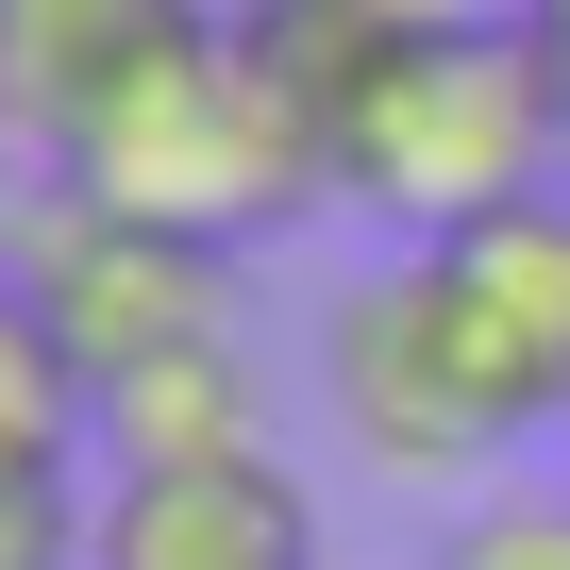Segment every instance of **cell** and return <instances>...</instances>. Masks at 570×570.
Here are the masks:
<instances>
[{
	"label": "cell",
	"mask_w": 570,
	"mask_h": 570,
	"mask_svg": "<svg viewBox=\"0 0 570 570\" xmlns=\"http://www.w3.org/2000/svg\"><path fill=\"white\" fill-rule=\"evenodd\" d=\"M336 420L420 487H453L520 436H570V185L453 218V235H403L353 285L336 303Z\"/></svg>",
	"instance_id": "obj_1"
},
{
	"label": "cell",
	"mask_w": 570,
	"mask_h": 570,
	"mask_svg": "<svg viewBox=\"0 0 570 570\" xmlns=\"http://www.w3.org/2000/svg\"><path fill=\"white\" fill-rule=\"evenodd\" d=\"M68 185H101V202H135L202 252H268V235H303L336 202V68L252 0V18H218L202 51H168L118 101V135Z\"/></svg>",
	"instance_id": "obj_2"
},
{
	"label": "cell",
	"mask_w": 570,
	"mask_h": 570,
	"mask_svg": "<svg viewBox=\"0 0 570 570\" xmlns=\"http://www.w3.org/2000/svg\"><path fill=\"white\" fill-rule=\"evenodd\" d=\"M570 185V68L537 51V18H436V35H370V68L336 85V202L453 235Z\"/></svg>",
	"instance_id": "obj_3"
},
{
	"label": "cell",
	"mask_w": 570,
	"mask_h": 570,
	"mask_svg": "<svg viewBox=\"0 0 570 570\" xmlns=\"http://www.w3.org/2000/svg\"><path fill=\"white\" fill-rule=\"evenodd\" d=\"M218 268L235 252H202V235H168V218H135V202H101V185H35V235H18V285H35V320L85 353V386H135V370H168V353H218L235 320H218Z\"/></svg>",
	"instance_id": "obj_4"
},
{
	"label": "cell",
	"mask_w": 570,
	"mask_h": 570,
	"mask_svg": "<svg viewBox=\"0 0 570 570\" xmlns=\"http://www.w3.org/2000/svg\"><path fill=\"white\" fill-rule=\"evenodd\" d=\"M85 570H336V553H320L303 470H285L268 436H235V453H135V470H101Z\"/></svg>",
	"instance_id": "obj_5"
},
{
	"label": "cell",
	"mask_w": 570,
	"mask_h": 570,
	"mask_svg": "<svg viewBox=\"0 0 570 570\" xmlns=\"http://www.w3.org/2000/svg\"><path fill=\"white\" fill-rule=\"evenodd\" d=\"M202 35H218V0H0V151L85 168L118 101Z\"/></svg>",
	"instance_id": "obj_6"
},
{
	"label": "cell",
	"mask_w": 570,
	"mask_h": 570,
	"mask_svg": "<svg viewBox=\"0 0 570 570\" xmlns=\"http://www.w3.org/2000/svg\"><path fill=\"white\" fill-rule=\"evenodd\" d=\"M85 453H101V386L35 320V285L0 268V470H85Z\"/></svg>",
	"instance_id": "obj_7"
},
{
	"label": "cell",
	"mask_w": 570,
	"mask_h": 570,
	"mask_svg": "<svg viewBox=\"0 0 570 570\" xmlns=\"http://www.w3.org/2000/svg\"><path fill=\"white\" fill-rule=\"evenodd\" d=\"M235 436H268L235 336H218V353H168V370H135V386H101V470H135V453H235Z\"/></svg>",
	"instance_id": "obj_8"
},
{
	"label": "cell",
	"mask_w": 570,
	"mask_h": 570,
	"mask_svg": "<svg viewBox=\"0 0 570 570\" xmlns=\"http://www.w3.org/2000/svg\"><path fill=\"white\" fill-rule=\"evenodd\" d=\"M436 570H570V487H487V503H453Z\"/></svg>",
	"instance_id": "obj_9"
},
{
	"label": "cell",
	"mask_w": 570,
	"mask_h": 570,
	"mask_svg": "<svg viewBox=\"0 0 570 570\" xmlns=\"http://www.w3.org/2000/svg\"><path fill=\"white\" fill-rule=\"evenodd\" d=\"M0 570H85V470H0Z\"/></svg>",
	"instance_id": "obj_10"
},
{
	"label": "cell",
	"mask_w": 570,
	"mask_h": 570,
	"mask_svg": "<svg viewBox=\"0 0 570 570\" xmlns=\"http://www.w3.org/2000/svg\"><path fill=\"white\" fill-rule=\"evenodd\" d=\"M303 18H353V35H436V18H503V0H303Z\"/></svg>",
	"instance_id": "obj_11"
},
{
	"label": "cell",
	"mask_w": 570,
	"mask_h": 570,
	"mask_svg": "<svg viewBox=\"0 0 570 570\" xmlns=\"http://www.w3.org/2000/svg\"><path fill=\"white\" fill-rule=\"evenodd\" d=\"M520 18H537V51H553V68H570V0H520Z\"/></svg>",
	"instance_id": "obj_12"
}]
</instances>
